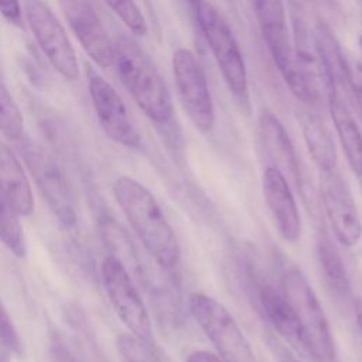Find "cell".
Wrapping results in <instances>:
<instances>
[{
  "mask_svg": "<svg viewBox=\"0 0 362 362\" xmlns=\"http://www.w3.org/2000/svg\"><path fill=\"white\" fill-rule=\"evenodd\" d=\"M293 44L298 65L311 89L314 100L320 96L328 99L332 95V86L325 69L315 28H311L303 18L294 20Z\"/></svg>",
  "mask_w": 362,
  "mask_h": 362,
  "instance_id": "obj_15",
  "label": "cell"
},
{
  "mask_svg": "<svg viewBox=\"0 0 362 362\" xmlns=\"http://www.w3.org/2000/svg\"><path fill=\"white\" fill-rule=\"evenodd\" d=\"M359 1H361V4H362V0H359Z\"/></svg>",
  "mask_w": 362,
  "mask_h": 362,
  "instance_id": "obj_35",
  "label": "cell"
},
{
  "mask_svg": "<svg viewBox=\"0 0 362 362\" xmlns=\"http://www.w3.org/2000/svg\"><path fill=\"white\" fill-rule=\"evenodd\" d=\"M0 14L7 23L13 25H20L23 18L20 0H0Z\"/></svg>",
  "mask_w": 362,
  "mask_h": 362,
  "instance_id": "obj_28",
  "label": "cell"
},
{
  "mask_svg": "<svg viewBox=\"0 0 362 362\" xmlns=\"http://www.w3.org/2000/svg\"><path fill=\"white\" fill-rule=\"evenodd\" d=\"M0 194L20 216H30L35 209L28 175L11 147L0 140Z\"/></svg>",
  "mask_w": 362,
  "mask_h": 362,
  "instance_id": "obj_16",
  "label": "cell"
},
{
  "mask_svg": "<svg viewBox=\"0 0 362 362\" xmlns=\"http://www.w3.org/2000/svg\"><path fill=\"white\" fill-rule=\"evenodd\" d=\"M349 93H352L361 113H362V68H356L355 71L351 69V79H349Z\"/></svg>",
  "mask_w": 362,
  "mask_h": 362,
  "instance_id": "obj_29",
  "label": "cell"
},
{
  "mask_svg": "<svg viewBox=\"0 0 362 362\" xmlns=\"http://www.w3.org/2000/svg\"><path fill=\"white\" fill-rule=\"evenodd\" d=\"M115 64L122 83L141 112L156 124H167L174 107L170 90L158 69L140 45L126 35L115 41Z\"/></svg>",
  "mask_w": 362,
  "mask_h": 362,
  "instance_id": "obj_2",
  "label": "cell"
},
{
  "mask_svg": "<svg viewBox=\"0 0 362 362\" xmlns=\"http://www.w3.org/2000/svg\"><path fill=\"white\" fill-rule=\"evenodd\" d=\"M283 294L290 303L301 334L304 354L314 362H334L335 342L324 308L304 276V273L290 266L283 279Z\"/></svg>",
  "mask_w": 362,
  "mask_h": 362,
  "instance_id": "obj_3",
  "label": "cell"
},
{
  "mask_svg": "<svg viewBox=\"0 0 362 362\" xmlns=\"http://www.w3.org/2000/svg\"><path fill=\"white\" fill-rule=\"evenodd\" d=\"M257 137L263 156L270 167L277 168L288 181L291 188L301 189V174L293 143L279 120V117L266 110L259 116Z\"/></svg>",
  "mask_w": 362,
  "mask_h": 362,
  "instance_id": "obj_14",
  "label": "cell"
},
{
  "mask_svg": "<svg viewBox=\"0 0 362 362\" xmlns=\"http://www.w3.org/2000/svg\"><path fill=\"white\" fill-rule=\"evenodd\" d=\"M267 48L291 40L283 0H250Z\"/></svg>",
  "mask_w": 362,
  "mask_h": 362,
  "instance_id": "obj_22",
  "label": "cell"
},
{
  "mask_svg": "<svg viewBox=\"0 0 362 362\" xmlns=\"http://www.w3.org/2000/svg\"><path fill=\"white\" fill-rule=\"evenodd\" d=\"M192 7L228 89L243 99L247 93L246 65L229 24L208 0H199Z\"/></svg>",
  "mask_w": 362,
  "mask_h": 362,
  "instance_id": "obj_5",
  "label": "cell"
},
{
  "mask_svg": "<svg viewBox=\"0 0 362 362\" xmlns=\"http://www.w3.org/2000/svg\"><path fill=\"white\" fill-rule=\"evenodd\" d=\"M0 346L13 355L21 354V339L7 308L0 298Z\"/></svg>",
  "mask_w": 362,
  "mask_h": 362,
  "instance_id": "obj_27",
  "label": "cell"
},
{
  "mask_svg": "<svg viewBox=\"0 0 362 362\" xmlns=\"http://www.w3.org/2000/svg\"><path fill=\"white\" fill-rule=\"evenodd\" d=\"M315 31L321 47L325 69L332 86V93L344 96V93L349 92L351 79V69L346 64V59L341 51L337 38L325 24H317Z\"/></svg>",
  "mask_w": 362,
  "mask_h": 362,
  "instance_id": "obj_20",
  "label": "cell"
},
{
  "mask_svg": "<svg viewBox=\"0 0 362 362\" xmlns=\"http://www.w3.org/2000/svg\"><path fill=\"white\" fill-rule=\"evenodd\" d=\"M24 157L31 170L42 195L48 201L51 211L65 228H72L76 223V212L68 184L61 170L49 160L40 148L27 146Z\"/></svg>",
  "mask_w": 362,
  "mask_h": 362,
  "instance_id": "obj_12",
  "label": "cell"
},
{
  "mask_svg": "<svg viewBox=\"0 0 362 362\" xmlns=\"http://www.w3.org/2000/svg\"><path fill=\"white\" fill-rule=\"evenodd\" d=\"M259 298L270 325L296 351L304 354L300 327L286 296L283 293H279L270 284H262L259 290Z\"/></svg>",
  "mask_w": 362,
  "mask_h": 362,
  "instance_id": "obj_17",
  "label": "cell"
},
{
  "mask_svg": "<svg viewBox=\"0 0 362 362\" xmlns=\"http://www.w3.org/2000/svg\"><path fill=\"white\" fill-rule=\"evenodd\" d=\"M281 362H303V361L296 359V358H291V356H287V358H284Z\"/></svg>",
  "mask_w": 362,
  "mask_h": 362,
  "instance_id": "obj_32",
  "label": "cell"
},
{
  "mask_svg": "<svg viewBox=\"0 0 362 362\" xmlns=\"http://www.w3.org/2000/svg\"><path fill=\"white\" fill-rule=\"evenodd\" d=\"M188 1H189V3H191V4H192V6H194V4H195V3H198V1H199V0H188Z\"/></svg>",
  "mask_w": 362,
  "mask_h": 362,
  "instance_id": "obj_34",
  "label": "cell"
},
{
  "mask_svg": "<svg viewBox=\"0 0 362 362\" xmlns=\"http://www.w3.org/2000/svg\"><path fill=\"white\" fill-rule=\"evenodd\" d=\"M356 313H358V320H359V324L362 327V304L356 305Z\"/></svg>",
  "mask_w": 362,
  "mask_h": 362,
  "instance_id": "obj_31",
  "label": "cell"
},
{
  "mask_svg": "<svg viewBox=\"0 0 362 362\" xmlns=\"http://www.w3.org/2000/svg\"><path fill=\"white\" fill-rule=\"evenodd\" d=\"M188 310L225 362H257L256 355L229 310L214 297L192 291Z\"/></svg>",
  "mask_w": 362,
  "mask_h": 362,
  "instance_id": "obj_4",
  "label": "cell"
},
{
  "mask_svg": "<svg viewBox=\"0 0 362 362\" xmlns=\"http://www.w3.org/2000/svg\"><path fill=\"white\" fill-rule=\"evenodd\" d=\"M171 66L180 100L189 120L198 130L211 132L215 124V109L206 78L194 52L184 47L177 48Z\"/></svg>",
  "mask_w": 362,
  "mask_h": 362,
  "instance_id": "obj_8",
  "label": "cell"
},
{
  "mask_svg": "<svg viewBox=\"0 0 362 362\" xmlns=\"http://www.w3.org/2000/svg\"><path fill=\"white\" fill-rule=\"evenodd\" d=\"M317 259L321 267L322 277L331 291L341 300H346L351 296V281L338 250L331 243L329 238L320 233L317 239Z\"/></svg>",
  "mask_w": 362,
  "mask_h": 362,
  "instance_id": "obj_21",
  "label": "cell"
},
{
  "mask_svg": "<svg viewBox=\"0 0 362 362\" xmlns=\"http://www.w3.org/2000/svg\"><path fill=\"white\" fill-rule=\"evenodd\" d=\"M64 16L82 49L99 68L115 64V45L89 0H59Z\"/></svg>",
  "mask_w": 362,
  "mask_h": 362,
  "instance_id": "obj_11",
  "label": "cell"
},
{
  "mask_svg": "<svg viewBox=\"0 0 362 362\" xmlns=\"http://www.w3.org/2000/svg\"><path fill=\"white\" fill-rule=\"evenodd\" d=\"M117 349L123 362H158L150 344L130 332L117 337Z\"/></svg>",
  "mask_w": 362,
  "mask_h": 362,
  "instance_id": "obj_26",
  "label": "cell"
},
{
  "mask_svg": "<svg viewBox=\"0 0 362 362\" xmlns=\"http://www.w3.org/2000/svg\"><path fill=\"white\" fill-rule=\"evenodd\" d=\"M100 276L105 293L116 315L130 334L151 344V320L126 264L115 255L106 256L100 263Z\"/></svg>",
  "mask_w": 362,
  "mask_h": 362,
  "instance_id": "obj_6",
  "label": "cell"
},
{
  "mask_svg": "<svg viewBox=\"0 0 362 362\" xmlns=\"http://www.w3.org/2000/svg\"><path fill=\"white\" fill-rule=\"evenodd\" d=\"M88 89L105 134L120 146L130 148L139 147L141 141L140 133L132 122L117 90L93 69H88Z\"/></svg>",
  "mask_w": 362,
  "mask_h": 362,
  "instance_id": "obj_10",
  "label": "cell"
},
{
  "mask_svg": "<svg viewBox=\"0 0 362 362\" xmlns=\"http://www.w3.org/2000/svg\"><path fill=\"white\" fill-rule=\"evenodd\" d=\"M318 192L337 240L346 247L358 245L362 238V221L344 177L335 168L320 171Z\"/></svg>",
  "mask_w": 362,
  "mask_h": 362,
  "instance_id": "obj_9",
  "label": "cell"
},
{
  "mask_svg": "<svg viewBox=\"0 0 362 362\" xmlns=\"http://www.w3.org/2000/svg\"><path fill=\"white\" fill-rule=\"evenodd\" d=\"M262 192L279 235L287 243H296L301 235V216L293 188L277 168L267 165L263 170Z\"/></svg>",
  "mask_w": 362,
  "mask_h": 362,
  "instance_id": "obj_13",
  "label": "cell"
},
{
  "mask_svg": "<svg viewBox=\"0 0 362 362\" xmlns=\"http://www.w3.org/2000/svg\"><path fill=\"white\" fill-rule=\"evenodd\" d=\"M107 7L120 18L127 30L139 37L147 34V21L134 0H103Z\"/></svg>",
  "mask_w": 362,
  "mask_h": 362,
  "instance_id": "obj_25",
  "label": "cell"
},
{
  "mask_svg": "<svg viewBox=\"0 0 362 362\" xmlns=\"http://www.w3.org/2000/svg\"><path fill=\"white\" fill-rule=\"evenodd\" d=\"M328 107L348 165L355 175L362 177V133L342 96L332 93Z\"/></svg>",
  "mask_w": 362,
  "mask_h": 362,
  "instance_id": "obj_18",
  "label": "cell"
},
{
  "mask_svg": "<svg viewBox=\"0 0 362 362\" xmlns=\"http://www.w3.org/2000/svg\"><path fill=\"white\" fill-rule=\"evenodd\" d=\"M18 214L0 194V242L18 259L25 257L27 243Z\"/></svg>",
  "mask_w": 362,
  "mask_h": 362,
  "instance_id": "obj_23",
  "label": "cell"
},
{
  "mask_svg": "<svg viewBox=\"0 0 362 362\" xmlns=\"http://www.w3.org/2000/svg\"><path fill=\"white\" fill-rule=\"evenodd\" d=\"M185 362H225V361L216 354H212L205 349H197L187 356Z\"/></svg>",
  "mask_w": 362,
  "mask_h": 362,
  "instance_id": "obj_30",
  "label": "cell"
},
{
  "mask_svg": "<svg viewBox=\"0 0 362 362\" xmlns=\"http://www.w3.org/2000/svg\"><path fill=\"white\" fill-rule=\"evenodd\" d=\"M113 194L132 229L154 262L163 269L177 266L181 256L178 239L150 189L137 180L122 175L113 182Z\"/></svg>",
  "mask_w": 362,
  "mask_h": 362,
  "instance_id": "obj_1",
  "label": "cell"
},
{
  "mask_svg": "<svg viewBox=\"0 0 362 362\" xmlns=\"http://www.w3.org/2000/svg\"><path fill=\"white\" fill-rule=\"evenodd\" d=\"M358 44H359V49H361V55H362V34L358 38Z\"/></svg>",
  "mask_w": 362,
  "mask_h": 362,
  "instance_id": "obj_33",
  "label": "cell"
},
{
  "mask_svg": "<svg viewBox=\"0 0 362 362\" xmlns=\"http://www.w3.org/2000/svg\"><path fill=\"white\" fill-rule=\"evenodd\" d=\"M24 16L40 49L51 66L64 79L76 81L79 78L78 57L65 27L52 8L44 0H25Z\"/></svg>",
  "mask_w": 362,
  "mask_h": 362,
  "instance_id": "obj_7",
  "label": "cell"
},
{
  "mask_svg": "<svg viewBox=\"0 0 362 362\" xmlns=\"http://www.w3.org/2000/svg\"><path fill=\"white\" fill-rule=\"evenodd\" d=\"M0 133L11 141L24 137V117L0 75Z\"/></svg>",
  "mask_w": 362,
  "mask_h": 362,
  "instance_id": "obj_24",
  "label": "cell"
},
{
  "mask_svg": "<svg viewBox=\"0 0 362 362\" xmlns=\"http://www.w3.org/2000/svg\"><path fill=\"white\" fill-rule=\"evenodd\" d=\"M303 137L307 150L320 171H329L337 167V148L329 129L314 113L301 117Z\"/></svg>",
  "mask_w": 362,
  "mask_h": 362,
  "instance_id": "obj_19",
  "label": "cell"
}]
</instances>
